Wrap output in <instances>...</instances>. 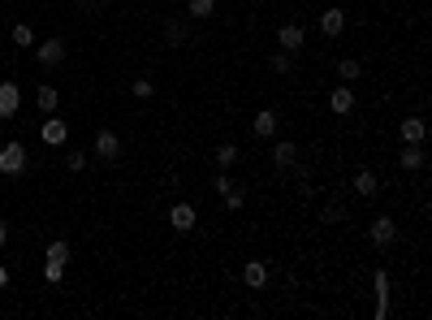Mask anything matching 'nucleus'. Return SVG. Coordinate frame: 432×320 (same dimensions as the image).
I'll use <instances>...</instances> for the list:
<instances>
[{"mask_svg":"<svg viewBox=\"0 0 432 320\" xmlns=\"http://www.w3.org/2000/svg\"><path fill=\"white\" fill-rule=\"evenodd\" d=\"M22 169H27V147L22 143H0V174L13 178V174H22Z\"/></svg>","mask_w":432,"mask_h":320,"instance_id":"nucleus-1","label":"nucleus"},{"mask_svg":"<svg viewBox=\"0 0 432 320\" xmlns=\"http://www.w3.org/2000/svg\"><path fill=\"white\" fill-rule=\"evenodd\" d=\"M65 165H69V169H74V174H78V169H83V165H87V156H83V152H69V156H65Z\"/></svg>","mask_w":432,"mask_h":320,"instance_id":"nucleus-30","label":"nucleus"},{"mask_svg":"<svg viewBox=\"0 0 432 320\" xmlns=\"http://www.w3.org/2000/svg\"><path fill=\"white\" fill-rule=\"evenodd\" d=\"M372 286H376V320H385L389 316V273H385V268L372 273Z\"/></svg>","mask_w":432,"mask_h":320,"instance_id":"nucleus-6","label":"nucleus"},{"mask_svg":"<svg viewBox=\"0 0 432 320\" xmlns=\"http://www.w3.org/2000/svg\"><path fill=\"white\" fill-rule=\"evenodd\" d=\"M424 152H419V147H411V143H406V152H402V169H406V174H415V169H424Z\"/></svg>","mask_w":432,"mask_h":320,"instance_id":"nucleus-20","label":"nucleus"},{"mask_svg":"<svg viewBox=\"0 0 432 320\" xmlns=\"http://www.w3.org/2000/svg\"><path fill=\"white\" fill-rule=\"evenodd\" d=\"M5 242H9V225H5V221H0V247H5Z\"/></svg>","mask_w":432,"mask_h":320,"instance_id":"nucleus-31","label":"nucleus"},{"mask_svg":"<svg viewBox=\"0 0 432 320\" xmlns=\"http://www.w3.org/2000/svg\"><path fill=\"white\" fill-rule=\"evenodd\" d=\"M165 35H169V43H182V39H186V31L177 27V22H169V27H165Z\"/></svg>","mask_w":432,"mask_h":320,"instance_id":"nucleus-29","label":"nucleus"},{"mask_svg":"<svg viewBox=\"0 0 432 320\" xmlns=\"http://www.w3.org/2000/svg\"><path fill=\"white\" fill-rule=\"evenodd\" d=\"M35 104H39V113H57V104H61V91H57L53 83H43V87L35 91Z\"/></svg>","mask_w":432,"mask_h":320,"instance_id":"nucleus-14","label":"nucleus"},{"mask_svg":"<svg viewBox=\"0 0 432 320\" xmlns=\"http://www.w3.org/2000/svg\"><path fill=\"white\" fill-rule=\"evenodd\" d=\"M5 286H9V268H5V264H0V290H5Z\"/></svg>","mask_w":432,"mask_h":320,"instance_id":"nucleus-32","label":"nucleus"},{"mask_svg":"<svg viewBox=\"0 0 432 320\" xmlns=\"http://www.w3.org/2000/svg\"><path fill=\"white\" fill-rule=\"evenodd\" d=\"M169 225H173L177 234H186V230L199 225V212H195L190 204H173V208H169Z\"/></svg>","mask_w":432,"mask_h":320,"instance_id":"nucleus-4","label":"nucleus"},{"mask_svg":"<svg viewBox=\"0 0 432 320\" xmlns=\"http://www.w3.org/2000/svg\"><path fill=\"white\" fill-rule=\"evenodd\" d=\"M238 156H242V152H238V147H234V143H221V147H216V152H212V160H216V169H234V165H238Z\"/></svg>","mask_w":432,"mask_h":320,"instance_id":"nucleus-18","label":"nucleus"},{"mask_svg":"<svg viewBox=\"0 0 432 320\" xmlns=\"http://www.w3.org/2000/svg\"><path fill=\"white\" fill-rule=\"evenodd\" d=\"M95 156H99V160H117V156H121L117 130H99V134H95Z\"/></svg>","mask_w":432,"mask_h":320,"instance_id":"nucleus-7","label":"nucleus"},{"mask_svg":"<svg viewBox=\"0 0 432 320\" xmlns=\"http://www.w3.org/2000/svg\"><path fill=\"white\" fill-rule=\"evenodd\" d=\"M398 134H402V147H406V143L419 147V143H424V134H428L424 117H402V130H398Z\"/></svg>","mask_w":432,"mask_h":320,"instance_id":"nucleus-9","label":"nucleus"},{"mask_svg":"<svg viewBox=\"0 0 432 320\" xmlns=\"http://www.w3.org/2000/svg\"><path fill=\"white\" fill-rule=\"evenodd\" d=\"M251 130H256L260 139H272V134H277V113H272V109L256 113V121H251Z\"/></svg>","mask_w":432,"mask_h":320,"instance_id":"nucleus-15","label":"nucleus"},{"mask_svg":"<svg viewBox=\"0 0 432 320\" xmlns=\"http://www.w3.org/2000/svg\"><path fill=\"white\" fill-rule=\"evenodd\" d=\"M221 200H225V208H230V212H238V208H242V204H246V195H242V190H238V186H234V190H230V195H221Z\"/></svg>","mask_w":432,"mask_h":320,"instance_id":"nucleus-25","label":"nucleus"},{"mask_svg":"<svg viewBox=\"0 0 432 320\" xmlns=\"http://www.w3.org/2000/svg\"><path fill=\"white\" fill-rule=\"evenodd\" d=\"M368 238H372V247H393V238H398V225H393V216H376L372 221V230H368Z\"/></svg>","mask_w":432,"mask_h":320,"instance_id":"nucleus-2","label":"nucleus"},{"mask_svg":"<svg viewBox=\"0 0 432 320\" xmlns=\"http://www.w3.org/2000/svg\"><path fill=\"white\" fill-rule=\"evenodd\" d=\"M39 139H43L48 147H65V143H69V126H65L61 117H48L43 130H39Z\"/></svg>","mask_w":432,"mask_h":320,"instance_id":"nucleus-5","label":"nucleus"},{"mask_svg":"<svg viewBox=\"0 0 432 320\" xmlns=\"http://www.w3.org/2000/svg\"><path fill=\"white\" fill-rule=\"evenodd\" d=\"M35 57H39V65H61V61H65V43H61V39H43V43L35 48Z\"/></svg>","mask_w":432,"mask_h":320,"instance_id":"nucleus-10","label":"nucleus"},{"mask_svg":"<svg viewBox=\"0 0 432 320\" xmlns=\"http://www.w3.org/2000/svg\"><path fill=\"white\" fill-rule=\"evenodd\" d=\"M268 69H272V74H290V53H277V57L268 61Z\"/></svg>","mask_w":432,"mask_h":320,"instance_id":"nucleus-26","label":"nucleus"},{"mask_svg":"<svg viewBox=\"0 0 432 320\" xmlns=\"http://www.w3.org/2000/svg\"><path fill=\"white\" fill-rule=\"evenodd\" d=\"M212 186H216V195H230V190H234V182H230V169H221Z\"/></svg>","mask_w":432,"mask_h":320,"instance_id":"nucleus-27","label":"nucleus"},{"mask_svg":"<svg viewBox=\"0 0 432 320\" xmlns=\"http://www.w3.org/2000/svg\"><path fill=\"white\" fill-rule=\"evenodd\" d=\"M61 277H65V260H43V281L57 286Z\"/></svg>","mask_w":432,"mask_h":320,"instance_id":"nucleus-22","label":"nucleus"},{"mask_svg":"<svg viewBox=\"0 0 432 320\" xmlns=\"http://www.w3.org/2000/svg\"><path fill=\"white\" fill-rule=\"evenodd\" d=\"M186 9H190V18H212L216 0H186Z\"/></svg>","mask_w":432,"mask_h":320,"instance_id":"nucleus-21","label":"nucleus"},{"mask_svg":"<svg viewBox=\"0 0 432 320\" xmlns=\"http://www.w3.org/2000/svg\"><path fill=\"white\" fill-rule=\"evenodd\" d=\"M272 160H277V165H281V169H290V165L298 160V143H290V139H281V143H277V147H272Z\"/></svg>","mask_w":432,"mask_h":320,"instance_id":"nucleus-17","label":"nucleus"},{"mask_svg":"<svg viewBox=\"0 0 432 320\" xmlns=\"http://www.w3.org/2000/svg\"><path fill=\"white\" fill-rule=\"evenodd\" d=\"M18 109H22L18 83H0V117H18Z\"/></svg>","mask_w":432,"mask_h":320,"instance_id":"nucleus-8","label":"nucleus"},{"mask_svg":"<svg viewBox=\"0 0 432 320\" xmlns=\"http://www.w3.org/2000/svg\"><path fill=\"white\" fill-rule=\"evenodd\" d=\"M13 43H22V48H31V43H35V31L27 27V22H18V27H13Z\"/></svg>","mask_w":432,"mask_h":320,"instance_id":"nucleus-23","label":"nucleus"},{"mask_svg":"<svg viewBox=\"0 0 432 320\" xmlns=\"http://www.w3.org/2000/svg\"><path fill=\"white\" fill-rule=\"evenodd\" d=\"M242 281H246L251 290H260V286L268 281V264H260V260H251V264L242 268Z\"/></svg>","mask_w":432,"mask_h":320,"instance_id":"nucleus-16","label":"nucleus"},{"mask_svg":"<svg viewBox=\"0 0 432 320\" xmlns=\"http://www.w3.org/2000/svg\"><path fill=\"white\" fill-rule=\"evenodd\" d=\"M320 31H324L328 39H337V35L346 31V13H342V9H324V13H320Z\"/></svg>","mask_w":432,"mask_h":320,"instance_id":"nucleus-13","label":"nucleus"},{"mask_svg":"<svg viewBox=\"0 0 432 320\" xmlns=\"http://www.w3.org/2000/svg\"><path fill=\"white\" fill-rule=\"evenodd\" d=\"M277 43H281V53H302V48H307V35H302V27H294V22H286L281 31H277Z\"/></svg>","mask_w":432,"mask_h":320,"instance_id":"nucleus-3","label":"nucleus"},{"mask_svg":"<svg viewBox=\"0 0 432 320\" xmlns=\"http://www.w3.org/2000/svg\"><path fill=\"white\" fill-rule=\"evenodd\" d=\"M359 74H363V65L354 61V57H342V61H337V78H342V83H354Z\"/></svg>","mask_w":432,"mask_h":320,"instance_id":"nucleus-19","label":"nucleus"},{"mask_svg":"<svg viewBox=\"0 0 432 320\" xmlns=\"http://www.w3.org/2000/svg\"><path fill=\"white\" fill-rule=\"evenodd\" d=\"M130 91L139 95V100H147V95H151V91H156V87H151L147 78H134V83H130Z\"/></svg>","mask_w":432,"mask_h":320,"instance_id":"nucleus-28","label":"nucleus"},{"mask_svg":"<svg viewBox=\"0 0 432 320\" xmlns=\"http://www.w3.org/2000/svg\"><path fill=\"white\" fill-rule=\"evenodd\" d=\"M43 256H48V260H65V264H69V247H65L61 238H57V242H48V251H43Z\"/></svg>","mask_w":432,"mask_h":320,"instance_id":"nucleus-24","label":"nucleus"},{"mask_svg":"<svg viewBox=\"0 0 432 320\" xmlns=\"http://www.w3.org/2000/svg\"><path fill=\"white\" fill-rule=\"evenodd\" d=\"M354 195H363V200H376L380 195V178L372 169H359V174H354Z\"/></svg>","mask_w":432,"mask_h":320,"instance_id":"nucleus-11","label":"nucleus"},{"mask_svg":"<svg viewBox=\"0 0 432 320\" xmlns=\"http://www.w3.org/2000/svg\"><path fill=\"white\" fill-rule=\"evenodd\" d=\"M328 109H333L337 117H346L350 109H354V91L342 83V87H333V91H328Z\"/></svg>","mask_w":432,"mask_h":320,"instance_id":"nucleus-12","label":"nucleus"}]
</instances>
